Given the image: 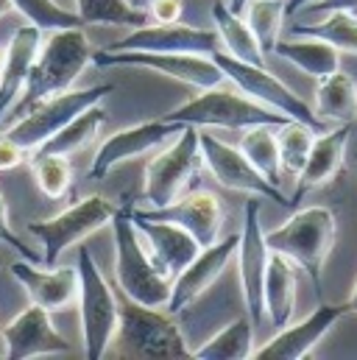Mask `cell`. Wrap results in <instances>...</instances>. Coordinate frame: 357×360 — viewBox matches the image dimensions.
I'll return each instance as SVG.
<instances>
[{
	"instance_id": "1",
	"label": "cell",
	"mask_w": 357,
	"mask_h": 360,
	"mask_svg": "<svg viewBox=\"0 0 357 360\" xmlns=\"http://www.w3.org/2000/svg\"><path fill=\"white\" fill-rule=\"evenodd\" d=\"M92 56H95V51H92L82 25L48 31V37L42 39L39 53H37V59L31 65L25 90L20 95V101L14 103V109L8 112V117L17 120L34 103H39V101H45V98H51L56 92L70 90L82 79V73L92 65Z\"/></svg>"
},
{
	"instance_id": "2",
	"label": "cell",
	"mask_w": 357,
	"mask_h": 360,
	"mask_svg": "<svg viewBox=\"0 0 357 360\" xmlns=\"http://www.w3.org/2000/svg\"><path fill=\"white\" fill-rule=\"evenodd\" d=\"M117 299H120V316H117V330H115V338L109 347V349H115L117 358H193V352L184 344V335L178 333V324L168 310L137 304L123 293H117Z\"/></svg>"
},
{
	"instance_id": "3",
	"label": "cell",
	"mask_w": 357,
	"mask_h": 360,
	"mask_svg": "<svg viewBox=\"0 0 357 360\" xmlns=\"http://www.w3.org/2000/svg\"><path fill=\"white\" fill-rule=\"evenodd\" d=\"M338 238V221L330 207H304L293 212L282 226L266 232V243L271 252L285 255L304 271L321 296V276L327 257Z\"/></svg>"
},
{
	"instance_id": "4",
	"label": "cell",
	"mask_w": 357,
	"mask_h": 360,
	"mask_svg": "<svg viewBox=\"0 0 357 360\" xmlns=\"http://www.w3.org/2000/svg\"><path fill=\"white\" fill-rule=\"evenodd\" d=\"M112 229H115V282H117V290L137 304L165 310L168 299H171L174 279H168L157 269L154 260L148 257V252L143 249L140 232L131 221V201H126L115 212Z\"/></svg>"
},
{
	"instance_id": "5",
	"label": "cell",
	"mask_w": 357,
	"mask_h": 360,
	"mask_svg": "<svg viewBox=\"0 0 357 360\" xmlns=\"http://www.w3.org/2000/svg\"><path fill=\"white\" fill-rule=\"evenodd\" d=\"M162 120L178 126H195V129H252V126H282L290 117L257 103L254 98L243 95L240 90L212 87L201 90V95L190 98L178 109L162 115Z\"/></svg>"
},
{
	"instance_id": "6",
	"label": "cell",
	"mask_w": 357,
	"mask_h": 360,
	"mask_svg": "<svg viewBox=\"0 0 357 360\" xmlns=\"http://www.w3.org/2000/svg\"><path fill=\"white\" fill-rule=\"evenodd\" d=\"M79 316H82V341H84V358L100 360L109 355L117 316H120V299L117 290L106 282L103 271L98 269L95 257L82 243L79 246Z\"/></svg>"
},
{
	"instance_id": "7",
	"label": "cell",
	"mask_w": 357,
	"mask_h": 360,
	"mask_svg": "<svg viewBox=\"0 0 357 360\" xmlns=\"http://www.w3.org/2000/svg\"><path fill=\"white\" fill-rule=\"evenodd\" d=\"M201 165L204 160L198 148V129L181 126L174 146L148 160L143 179V201L151 210L171 207L174 201L190 193V187L198 179Z\"/></svg>"
},
{
	"instance_id": "8",
	"label": "cell",
	"mask_w": 357,
	"mask_h": 360,
	"mask_svg": "<svg viewBox=\"0 0 357 360\" xmlns=\"http://www.w3.org/2000/svg\"><path fill=\"white\" fill-rule=\"evenodd\" d=\"M115 92V84H95L84 90H65L56 92L39 103H34L31 109H25L11 129H6V134L28 154L37 151L45 140H51L59 129H65L76 115H82L84 109L100 103L103 98H109Z\"/></svg>"
},
{
	"instance_id": "9",
	"label": "cell",
	"mask_w": 357,
	"mask_h": 360,
	"mask_svg": "<svg viewBox=\"0 0 357 360\" xmlns=\"http://www.w3.org/2000/svg\"><path fill=\"white\" fill-rule=\"evenodd\" d=\"M115 212H117V207H112V201H106L103 195H87L53 218L31 221L28 232L42 243L45 269H53L67 249L82 246L89 235L109 226Z\"/></svg>"
},
{
	"instance_id": "10",
	"label": "cell",
	"mask_w": 357,
	"mask_h": 360,
	"mask_svg": "<svg viewBox=\"0 0 357 360\" xmlns=\"http://www.w3.org/2000/svg\"><path fill=\"white\" fill-rule=\"evenodd\" d=\"M212 59L218 62V68L223 70L226 82L235 84V90H240L243 95L254 98L257 103H263L268 109L290 117V120H299V123H307L310 129L316 131H324L327 123H321L313 112V106H307L296 92L290 90L285 82H279L273 73H268L266 65H249V62H240L235 56H229L226 51H215Z\"/></svg>"
},
{
	"instance_id": "11",
	"label": "cell",
	"mask_w": 357,
	"mask_h": 360,
	"mask_svg": "<svg viewBox=\"0 0 357 360\" xmlns=\"http://www.w3.org/2000/svg\"><path fill=\"white\" fill-rule=\"evenodd\" d=\"M95 68H143L190 84L195 90H212L226 84L223 70L207 53H154V51H95Z\"/></svg>"
},
{
	"instance_id": "12",
	"label": "cell",
	"mask_w": 357,
	"mask_h": 360,
	"mask_svg": "<svg viewBox=\"0 0 357 360\" xmlns=\"http://www.w3.org/2000/svg\"><path fill=\"white\" fill-rule=\"evenodd\" d=\"M198 148L204 168L212 174V179L226 190L243 193V195H257V198H271L279 207H290V198L282 195V190L271 181L246 160V154L223 140H218L209 131H198Z\"/></svg>"
},
{
	"instance_id": "13",
	"label": "cell",
	"mask_w": 357,
	"mask_h": 360,
	"mask_svg": "<svg viewBox=\"0 0 357 360\" xmlns=\"http://www.w3.org/2000/svg\"><path fill=\"white\" fill-rule=\"evenodd\" d=\"M243 232H240V243H238V271H240V290H243V302H246V313L254 321V327H260L266 321V271L271 249L266 243V232L260 224V198L252 195L246 201V212H243Z\"/></svg>"
},
{
	"instance_id": "14",
	"label": "cell",
	"mask_w": 357,
	"mask_h": 360,
	"mask_svg": "<svg viewBox=\"0 0 357 360\" xmlns=\"http://www.w3.org/2000/svg\"><path fill=\"white\" fill-rule=\"evenodd\" d=\"M221 48L218 31L178 22H145L131 28L123 39L112 42L109 51H154V53H207Z\"/></svg>"
},
{
	"instance_id": "15",
	"label": "cell",
	"mask_w": 357,
	"mask_h": 360,
	"mask_svg": "<svg viewBox=\"0 0 357 360\" xmlns=\"http://www.w3.org/2000/svg\"><path fill=\"white\" fill-rule=\"evenodd\" d=\"M131 221H134L137 232L143 235V240L148 246V257L154 260V266L168 279H174L178 271L187 269L201 252V243L184 226H178L174 221L143 212L134 204H131Z\"/></svg>"
},
{
	"instance_id": "16",
	"label": "cell",
	"mask_w": 357,
	"mask_h": 360,
	"mask_svg": "<svg viewBox=\"0 0 357 360\" xmlns=\"http://www.w3.org/2000/svg\"><path fill=\"white\" fill-rule=\"evenodd\" d=\"M178 131H181L178 123H168L162 117L160 120H143V123H134V126H126V129L115 131L95 151V160L89 165V179L103 181L112 174V168H117L120 162L137 160V157L160 148L165 140L176 137Z\"/></svg>"
},
{
	"instance_id": "17",
	"label": "cell",
	"mask_w": 357,
	"mask_h": 360,
	"mask_svg": "<svg viewBox=\"0 0 357 360\" xmlns=\"http://www.w3.org/2000/svg\"><path fill=\"white\" fill-rule=\"evenodd\" d=\"M238 243H240V235H229V238L215 240L212 246H204L198 252V257L174 276L171 299H168L165 310L171 316H181L187 307H193L212 288V282L226 271V266L232 263V257L238 252Z\"/></svg>"
},
{
	"instance_id": "18",
	"label": "cell",
	"mask_w": 357,
	"mask_h": 360,
	"mask_svg": "<svg viewBox=\"0 0 357 360\" xmlns=\"http://www.w3.org/2000/svg\"><path fill=\"white\" fill-rule=\"evenodd\" d=\"M344 316H349L346 302H344V304H327V302H321L304 321L282 327L268 344H263L260 349L252 352V358L254 360H301V358H307V355L318 347V341H321V338H324V335H327Z\"/></svg>"
},
{
	"instance_id": "19",
	"label": "cell",
	"mask_w": 357,
	"mask_h": 360,
	"mask_svg": "<svg viewBox=\"0 0 357 360\" xmlns=\"http://www.w3.org/2000/svg\"><path fill=\"white\" fill-rule=\"evenodd\" d=\"M3 344L8 360H37L70 352V341L59 335L45 307H25L3 327Z\"/></svg>"
},
{
	"instance_id": "20",
	"label": "cell",
	"mask_w": 357,
	"mask_h": 360,
	"mask_svg": "<svg viewBox=\"0 0 357 360\" xmlns=\"http://www.w3.org/2000/svg\"><path fill=\"white\" fill-rule=\"evenodd\" d=\"M11 276L22 285L31 304L45 307L48 313L67 310L79 302V269L73 266H53L39 269L37 263H11Z\"/></svg>"
},
{
	"instance_id": "21",
	"label": "cell",
	"mask_w": 357,
	"mask_h": 360,
	"mask_svg": "<svg viewBox=\"0 0 357 360\" xmlns=\"http://www.w3.org/2000/svg\"><path fill=\"white\" fill-rule=\"evenodd\" d=\"M349 137H352V123H338L335 129L316 134L310 157H307L301 174L296 176V190L290 195V207H299V201L310 190L335 179V174L344 165V157H346V148H349Z\"/></svg>"
},
{
	"instance_id": "22",
	"label": "cell",
	"mask_w": 357,
	"mask_h": 360,
	"mask_svg": "<svg viewBox=\"0 0 357 360\" xmlns=\"http://www.w3.org/2000/svg\"><path fill=\"white\" fill-rule=\"evenodd\" d=\"M151 215L174 221L178 226H184L198 243L212 246L215 240H221V226H223V204L215 193L209 190H190L187 195H181L171 207L162 210H151Z\"/></svg>"
},
{
	"instance_id": "23",
	"label": "cell",
	"mask_w": 357,
	"mask_h": 360,
	"mask_svg": "<svg viewBox=\"0 0 357 360\" xmlns=\"http://www.w3.org/2000/svg\"><path fill=\"white\" fill-rule=\"evenodd\" d=\"M42 45V31L31 22L20 25L6 48V62L0 68V123L8 117V112L14 109V103L20 101V95L25 90L31 65L39 53Z\"/></svg>"
},
{
	"instance_id": "24",
	"label": "cell",
	"mask_w": 357,
	"mask_h": 360,
	"mask_svg": "<svg viewBox=\"0 0 357 360\" xmlns=\"http://www.w3.org/2000/svg\"><path fill=\"white\" fill-rule=\"evenodd\" d=\"M263 296H266V316L271 319L273 330L287 327L296 313V263L279 252H271L268 257Z\"/></svg>"
},
{
	"instance_id": "25",
	"label": "cell",
	"mask_w": 357,
	"mask_h": 360,
	"mask_svg": "<svg viewBox=\"0 0 357 360\" xmlns=\"http://www.w3.org/2000/svg\"><path fill=\"white\" fill-rule=\"evenodd\" d=\"M313 112L321 123H355L357 120V84L344 70L318 79Z\"/></svg>"
},
{
	"instance_id": "26",
	"label": "cell",
	"mask_w": 357,
	"mask_h": 360,
	"mask_svg": "<svg viewBox=\"0 0 357 360\" xmlns=\"http://www.w3.org/2000/svg\"><path fill=\"white\" fill-rule=\"evenodd\" d=\"M212 20H215V31L221 39V51H226L229 56L249 62V65H266V51L260 48L254 31L249 28V22L243 20V14H235L223 0L212 3Z\"/></svg>"
},
{
	"instance_id": "27",
	"label": "cell",
	"mask_w": 357,
	"mask_h": 360,
	"mask_svg": "<svg viewBox=\"0 0 357 360\" xmlns=\"http://www.w3.org/2000/svg\"><path fill=\"white\" fill-rule=\"evenodd\" d=\"M273 53L282 56L285 62H290L293 68H299L301 73L313 76V79H324V76L341 70V51L332 48L324 39H313V37L279 39L273 45Z\"/></svg>"
},
{
	"instance_id": "28",
	"label": "cell",
	"mask_w": 357,
	"mask_h": 360,
	"mask_svg": "<svg viewBox=\"0 0 357 360\" xmlns=\"http://www.w3.org/2000/svg\"><path fill=\"white\" fill-rule=\"evenodd\" d=\"M254 352V321L246 316L226 324L221 333H215L207 344H201L193 358L195 360H249Z\"/></svg>"
},
{
	"instance_id": "29",
	"label": "cell",
	"mask_w": 357,
	"mask_h": 360,
	"mask_svg": "<svg viewBox=\"0 0 357 360\" xmlns=\"http://www.w3.org/2000/svg\"><path fill=\"white\" fill-rule=\"evenodd\" d=\"M103 123H106V112L100 109V103H95V106L84 109L82 115H76L51 140H45L37 151H51V154H65V157L79 154V151H84L89 143L98 137V131H100Z\"/></svg>"
},
{
	"instance_id": "30",
	"label": "cell",
	"mask_w": 357,
	"mask_h": 360,
	"mask_svg": "<svg viewBox=\"0 0 357 360\" xmlns=\"http://www.w3.org/2000/svg\"><path fill=\"white\" fill-rule=\"evenodd\" d=\"M290 37H313L324 39L341 53L357 56V14L352 11H327L318 22H296Z\"/></svg>"
},
{
	"instance_id": "31",
	"label": "cell",
	"mask_w": 357,
	"mask_h": 360,
	"mask_svg": "<svg viewBox=\"0 0 357 360\" xmlns=\"http://www.w3.org/2000/svg\"><path fill=\"white\" fill-rule=\"evenodd\" d=\"M76 14L82 25H112V28H140L151 22L148 11L131 0H76Z\"/></svg>"
},
{
	"instance_id": "32",
	"label": "cell",
	"mask_w": 357,
	"mask_h": 360,
	"mask_svg": "<svg viewBox=\"0 0 357 360\" xmlns=\"http://www.w3.org/2000/svg\"><path fill=\"white\" fill-rule=\"evenodd\" d=\"M276 126H252L243 131L238 148L246 154V160L266 176L271 184L279 187L282 181V162H279V140H276Z\"/></svg>"
},
{
	"instance_id": "33",
	"label": "cell",
	"mask_w": 357,
	"mask_h": 360,
	"mask_svg": "<svg viewBox=\"0 0 357 360\" xmlns=\"http://www.w3.org/2000/svg\"><path fill=\"white\" fill-rule=\"evenodd\" d=\"M31 174H34L37 187L53 201L65 198L73 190V162L65 154L37 151L31 160Z\"/></svg>"
},
{
	"instance_id": "34",
	"label": "cell",
	"mask_w": 357,
	"mask_h": 360,
	"mask_svg": "<svg viewBox=\"0 0 357 360\" xmlns=\"http://www.w3.org/2000/svg\"><path fill=\"white\" fill-rule=\"evenodd\" d=\"M276 140H279L282 174L299 176L304 162H307V157H310V148H313V140H316V129H310L307 123H299V120H287V123L279 126Z\"/></svg>"
},
{
	"instance_id": "35",
	"label": "cell",
	"mask_w": 357,
	"mask_h": 360,
	"mask_svg": "<svg viewBox=\"0 0 357 360\" xmlns=\"http://www.w3.org/2000/svg\"><path fill=\"white\" fill-rule=\"evenodd\" d=\"M243 14H246V22L254 31L260 48L266 53H273V45L279 42V34H282V20L287 17L285 0H252Z\"/></svg>"
},
{
	"instance_id": "36",
	"label": "cell",
	"mask_w": 357,
	"mask_h": 360,
	"mask_svg": "<svg viewBox=\"0 0 357 360\" xmlns=\"http://www.w3.org/2000/svg\"><path fill=\"white\" fill-rule=\"evenodd\" d=\"M11 6H14V11H20L25 17V22L37 25L42 34L82 25L79 14L70 11V8H65V6H59L56 0H11Z\"/></svg>"
},
{
	"instance_id": "37",
	"label": "cell",
	"mask_w": 357,
	"mask_h": 360,
	"mask_svg": "<svg viewBox=\"0 0 357 360\" xmlns=\"http://www.w3.org/2000/svg\"><path fill=\"white\" fill-rule=\"evenodd\" d=\"M0 240L6 243V246H11L17 255H22V260H28V263H39V255L37 252H31L20 238H17V232L11 229V221H8V207H6V198H3V193H0Z\"/></svg>"
},
{
	"instance_id": "38",
	"label": "cell",
	"mask_w": 357,
	"mask_h": 360,
	"mask_svg": "<svg viewBox=\"0 0 357 360\" xmlns=\"http://www.w3.org/2000/svg\"><path fill=\"white\" fill-rule=\"evenodd\" d=\"M154 22H178L181 20V0H151L145 6Z\"/></svg>"
},
{
	"instance_id": "39",
	"label": "cell",
	"mask_w": 357,
	"mask_h": 360,
	"mask_svg": "<svg viewBox=\"0 0 357 360\" xmlns=\"http://www.w3.org/2000/svg\"><path fill=\"white\" fill-rule=\"evenodd\" d=\"M22 160H25V151L6 131H0V171H14L22 165Z\"/></svg>"
},
{
	"instance_id": "40",
	"label": "cell",
	"mask_w": 357,
	"mask_h": 360,
	"mask_svg": "<svg viewBox=\"0 0 357 360\" xmlns=\"http://www.w3.org/2000/svg\"><path fill=\"white\" fill-rule=\"evenodd\" d=\"M304 11H310V14H327V11H352V14H357V0H318V3L307 6Z\"/></svg>"
},
{
	"instance_id": "41",
	"label": "cell",
	"mask_w": 357,
	"mask_h": 360,
	"mask_svg": "<svg viewBox=\"0 0 357 360\" xmlns=\"http://www.w3.org/2000/svg\"><path fill=\"white\" fill-rule=\"evenodd\" d=\"M313 3H318V0H285V14H287V17H293V14L304 11V8H307V6H313Z\"/></svg>"
},
{
	"instance_id": "42",
	"label": "cell",
	"mask_w": 357,
	"mask_h": 360,
	"mask_svg": "<svg viewBox=\"0 0 357 360\" xmlns=\"http://www.w3.org/2000/svg\"><path fill=\"white\" fill-rule=\"evenodd\" d=\"M249 3H252V0H226V6H229V8L235 11V14H243Z\"/></svg>"
},
{
	"instance_id": "43",
	"label": "cell",
	"mask_w": 357,
	"mask_h": 360,
	"mask_svg": "<svg viewBox=\"0 0 357 360\" xmlns=\"http://www.w3.org/2000/svg\"><path fill=\"white\" fill-rule=\"evenodd\" d=\"M346 307H349V313H357V285L352 290V296H349V302H346Z\"/></svg>"
},
{
	"instance_id": "44",
	"label": "cell",
	"mask_w": 357,
	"mask_h": 360,
	"mask_svg": "<svg viewBox=\"0 0 357 360\" xmlns=\"http://www.w3.org/2000/svg\"><path fill=\"white\" fill-rule=\"evenodd\" d=\"M8 11H14V6H11V0H0V17H6Z\"/></svg>"
},
{
	"instance_id": "45",
	"label": "cell",
	"mask_w": 357,
	"mask_h": 360,
	"mask_svg": "<svg viewBox=\"0 0 357 360\" xmlns=\"http://www.w3.org/2000/svg\"><path fill=\"white\" fill-rule=\"evenodd\" d=\"M3 62H6V51L0 48V68H3Z\"/></svg>"
}]
</instances>
